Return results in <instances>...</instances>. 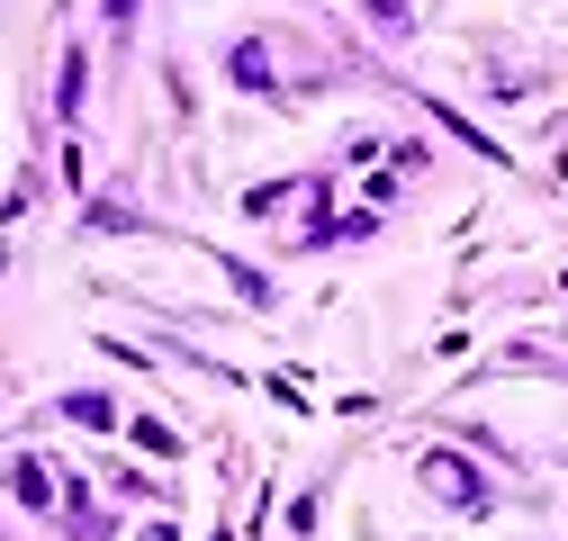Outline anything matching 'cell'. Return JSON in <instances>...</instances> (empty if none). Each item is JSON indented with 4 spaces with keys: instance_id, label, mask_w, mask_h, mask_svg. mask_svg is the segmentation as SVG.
<instances>
[{
    "instance_id": "1",
    "label": "cell",
    "mask_w": 568,
    "mask_h": 541,
    "mask_svg": "<svg viewBox=\"0 0 568 541\" xmlns=\"http://www.w3.org/2000/svg\"><path fill=\"white\" fill-rule=\"evenodd\" d=\"M424 479H434V488H452L460 506H487V488L469 479V460H460V451H424Z\"/></svg>"
},
{
    "instance_id": "2",
    "label": "cell",
    "mask_w": 568,
    "mask_h": 541,
    "mask_svg": "<svg viewBox=\"0 0 568 541\" xmlns=\"http://www.w3.org/2000/svg\"><path fill=\"white\" fill-rule=\"evenodd\" d=\"M235 82H244V91H271V63H262V45H235Z\"/></svg>"
}]
</instances>
